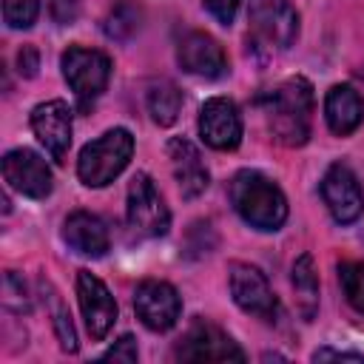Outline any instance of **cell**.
<instances>
[{"mask_svg":"<svg viewBox=\"0 0 364 364\" xmlns=\"http://www.w3.org/2000/svg\"><path fill=\"white\" fill-rule=\"evenodd\" d=\"M313 85L307 77H287L276 88H270L262 100L267 128L276 142L287 148H301L310 139L313 125Z\"/></svg>","mask_w":364,"mask_h":364,"instance_id":"cell-1","label":"cell"},{"mask_svg":"<svg viewBox=\"0 0 364 364\" xmlns=\"http://www.w3.org/2000/svg\"><path fill=\"white\" fill-rule=\"evenodd\" d=\"M228 193L242 222H247L262 233H273L287 222V199L282 188L262 171H250V168L239 171L230 179Z\"/></svg>","mask_w":364,"mask_h":364,"instance_id":"cell-2","label":"cell"},{"mask_svg":"<svg viewBox=\"0 0 364 364\" xmlns=\"http://www.w3.org/2000/svg\"><path fill=\"white\" fill-rule=\"evenodd\" d=\"M134 156V134L128 128H108L91 139L77 156V176L85 188L111 185Z\"/></svg>","mask_w":364,"mask_h":364,"instance_id":"cell-3","label":"cell"},{"mask_svg":"<svg viewBox=\"0 0 364 364\" xmlns=\"http://www.w3.org/2000/svg\"><path fill=\"white\" fill-rule=\"evenodd\" d=\"M60 68H63V80L74 91L80 111H88L102 97L111 80V60L100 48L68 46L60 57Z\"/></svg>","mask_w":364,"mask_h":364,"instance_id":"cell-4","label":"cell"},{"mask_svg":"<svg viewBox=\"0 0 364 364\" xmlns=\"http://www.w3.org/2000/svg\"><path fill=\"white\" fill-rule=\"evenodd\" d=\"M125 219L128 228L136 236H165L171 228V210L162 199V193L156 191L154 179L148 173H136L128 185V199H125Z\"/></svg>","mask_w":364,"mask_h":364,"instance_id":"cell-5","label":"cell"},{"mask_svg":"<svg viewBox=\"0 0 364 364\" xmlns=\"http://www.w3.org/2000/svg\"><path fill=\"white\" fill-rule=\"evenodd\" d=\"M247 23L253 37L276 51H287L299 37V11L290 0H250Z\"/></svg>","mask_w":364,"mask_h":364,"instance_id":"cell-6","label":"cell"},{"mask_svg":"<svg viewBox=\"0 0 364 364\" xmlns=\"http://www.w3.org/2000/svg\"><path fill=\"white\" fill-rule=\"evenodd\" d=\"M173 355L182 361H245L247 358L245 350L222 327H216L205 318H196L182 333Z\"/></svg>","mask_w":364,"mask_h":364,"instance_id":"cell-7","label":"cell"},{"mask_svg":"<svg viewBox=\"0 0 364 364\" xmlns=\"http://www.w3.org/2000/svg\"><path fill=\"white\" fill-rule=\"evenodd\" d=\"M228 287H230V299L233 304L247 313V316H256V318H273L276 310H279V301L270 290V282L267 276L247 264V262H230L228 267Z\"/></svg>","mask_w":364,"mask_h":364,"instance_id":"cell-8","label":"cell"},{"mask_svg":"<svg viewBox=\"0 0 364 364\" xmlns=\"http://www.w3.org/2000/svg\"><path fill=\"white\" fill-rule=\"evenodd\" d=\"M134 313L148 330L168 333L182 316V299L173 284L162 279H145L134 290Z\"/></svg>","mask_w":364,"mask_h":364,"instance_id":"cell-9","label":"cell"},{"mask_svg":"<svg viewBox=\"0 0 364 364\" xmlns=\"http://www.w3.org/2000/svg\"><path fill=\"white\" fill-rule=\"evenodd\" d=\"M318 191H321V199H324L330 216L338 225H353L364 213V191L350 165H344V162L330 165L321 176Z\"/></svg>","mask_w":364,"mask_h":364,"instance_id":"cell-10","label":"cell"},{"mask_svg":"<svg viewBox=\"0 0 364 364\" xmlns=\"http://www.w3.org/2000/svg\"><path fill=\"white\" fill-rule=\"evenodd\" d=\"M28 125L37 136V142L46 148V154L54 162H65L71 136H74V122H71V108L65 100H48L31 108Z\"/></svg>","mask_w":364,"mask_h":364,"instance_id":"cell-11","label":"cell"},{"mask_svg":"<svg viewBox=\"0 0 364 364\" xmlns=\"http://www.w3.org/2000/svg\"><path fill=\"white\" fill-rule=\"evenodd\" d=\"M3 179L11 191H17L28 199H46L54 191L51 168L31 148H11L3 156Z\"/></svg>","mask_w":364,"mask_h":364,"instance_id":"cell-12","label":"cell"},{"mask_svg":"<svg viewBox=\"0 0 364 364\" xmlns=\"http://www.w3.org/2000/svg\"><path fill=\"white\" fill-rule=\"evenodd\" d=\"M199 136L213 151H233L242 142V114L233 100L210 97L199 108Z\"/></svg>","mask_w":364,"mask_h":364,"instance_id":"cell-13","label":"cell"},{"mask_svg":"<svg viewBox=\"0 0 364 364\" xmlns=\"http://www.w3.org/2000/svg\"><path fill=\"white\" fill-rule=\"evenodd\" d=\"M77 299H80V310H82L88 336L94 341H102L117 321V301H114L111 290L91 270H80L77 273Z\"/></svg>","mask_w":364,"mask_h":364,"instance_id":"cell-14","label":"cell"},{"mask_svg":"<svg viewBox=\"0 0 364 364\" xmlns=\"http://www.w3.org/2000/svg\"><path fill=\"white\" fill-rule=\"evenodd\" d=\"M176 63L182 71L205 80H222L228 74V54L208 31H188L176 46Z\"/></svg>","mask_w":364,"mask_h":364,"instance_id":"cell-15","label":"cell"},{"mask_svg":"<svg viewBox=\"0 0 364 364\" xmlns=\"http://www.w3.org/2000/svg\"><path fill=\"white\" fill-rule=\"evenodd\" d=\"M165 151H168L171 171H173V179H176L182 199L202 196L210 185V173H208V165H205L199 148L185 136H173V139H168Z\"/></svg>","mask_w":364,"mask_h":364,"instance_id":"cell-16","label":"cell"},{"mask_svg":"<svg viewBox=\"0 0 364 364\" xmlns=\"http://www.w3.org/2000/svg\"><path fill=\"white\" fill-rule=\"evenodd\" d=\"M63 239H65V245L74 253L91 256V259L105 256V250L111 245L105 222L97 213H91V210H74V213H68L65 222H63Z\"/></svg>","mask_w":364,"mask_h":364,"instance_id":"cell-17","label":"cell"},{"mask_svg":"<svg viewBox=\"0 0 364 364\" xmlns=\"http://www.w3.org/2000/svg\"><path fill=\"white\" fill-rule=\"evenodd\" d=\"M324 119H327V128L336 136H350L364 122V100H361V94L347 82L333 85L327 91V97H324Z\"/></svg>","mask_w":364,"mask_h":364,"instance_id":"cell-18","label":"cell"},{"mask_svg":"<svg viewBox=\"0 0 364 364\" xmlns=\"http://www.w3.org/2000/svg\"><path fill=\"white\" fill-rule=\"evenodd\" d=\"M290 282H293L296 304H299L304 321H313L316 313H318V273H316V262H313L310 253H301L293 262Z\"/></svg>","mask_w":364,"mask_h":364,"instance_id":"cell-19","label":"cell"},{"mask_svg":"<svg viewBox=\"0 0 364 364\" xmlns=\"http://www.w3.org/2000/svg\"><path fill=\"white\" fill-rule=\"evenodd\" d=\"M145 108L151 114V119L159 125V128H168L179 119V111H182V91L171 82V80H156L148 85V94H145Z\"/></svg>","mask_w":364,"mask_h":364,"instance_id":"cell-20","label":"cell"},{"mask_svg":"<svg viewBox=\"0 0 364 364\" xmlns=\"http://www.w3.org/2000/svg\"><path fill=\"white\" fill-rule=\"evenodd\" d=\"M40 290H43V301H46V310L51 316V327H54V336H57L60 347L65 353H77V347H80L77 344V330H74V321H71V313H68L63 296L46 279H40Z\"/></svg>","mask_w":364,"mask_h":364,"instance_id":"cell-21","label":"cell"},{"mask_svg":"<svg viewBox=\"0 0 364 364\" xmlns=\"http://www.w3.org/2000/svg\"><path fill=\"white\" fill-rule=\"evenodd\" d=\"M139 20H142L139 6L131 3V0H122V3H117V6L108 11V17L102 20V31H105V37L114 40V43H128V40L139 31Z\"/></svg>","mask_w":364,"mask_h":364,"instance_id":"cell-22","label":"cell"},{"mask_svg":"<svg viewBox=\"0 0 364 364\" xmlns=\"http://www.w3.org/2000/svg\"><path fill=\"white\" fill-rule=\"evenodd\" d=\"M338 282L350 307L364 316V262H338Z\"/></svg>","mask_w":364,"mask_h":364,"instance_id":"cell-23","label":"cell"},{"mask_svg":"<svg viewBox=\"0 0 364 364\" xmlns=\"http://www.w3.org/2000/svg\"><path fill=\"white\" fill-rule=\"evenodd\" d=\"M3 307L9 313H31V296L26 290V282L14 273V270H6L3 273Z\"/></svg>","mask_w":364,"mask_h":364,"instance_id":"cell-24","label":"cell"},{"mask_svg":"<svg viewBox=\"0 0 364 364\" xmlns=\"http://www.w3.org/2000/svg\"><path fill=\"white\" fill-rule=\"evenodd\" d=\"M40 14V0H3V20L9 28H31Z\"/></svg>","mask_w":364,"mask_h":364,"instance_id":"cell-25","label":"cell"},{"mask_svg":"<svg viewBox=\"0 0 364 364\" xmlns=\"http://www.w3.org/2000/svg\"><path fill=\"white\" fill-rule=\"evenodd\" d=\"M102 358L105 361H136L139 358V353H136V341H134V336H122V338H117L105 353H102Z\"/></svg>","mask_w":364,"mask_h":364,"instance_id":"cell-26","label":"cell"},{"mask_svg":"<svg viewBox=\"0 0 364 364\" xmlns=\"http://www.w3.org/2000/svg\"><path fill=\"white\" fill-rule=\"evenodd\" d=\"M205 9L210 11V17L222 26H230L236 11H239V0H205Z\"/></svg>","mask_w":364,"mask_h":364,"instance_id":"cell-27","label":"cell"},{"mask_svg":"<svg viewBox=\"0 0 364 364\" xmlns=\"http://www.w3.org/2000/svg\"><path fill=\"white\" fill-rule=\"evenodd\" d=\"M48 11L57 23H74L77 20V11H80V3L77 0H48Z\"/></svg>","mask_w":364,"mask_h":364,"instance_id":"cell-28","label":"cell"},{"mask_svg":"<svg viewBox=\"0 0 364 364\" xmlns=\"http://www.w3.org/2000/svg\"><path fill=\"white\" fill-rule=\"evenodd\" d=\"M17 65H20V74H23V77H34L37 68H40V54H37V48H34V46H23V48L17 51Z\"/></svg>","mask_w":364,"mask_h":364,"instance_id":"cell-29","label":"cell"},{"mask_svg":"<svg viewBox=\"0 0 364 364\" xmlns=\"http://www.w3.org/2000/svg\"><path fill=\"white\" fill-rule=\"evenodd\" d=\"M327 358H341V361H364L361 353H350V350H333V347H318L313 353V361H327Z\"/></svg>","mask_w":364,"mask_h":364,"instance_id":"cell-30","label":"cell"}]
</instances>
